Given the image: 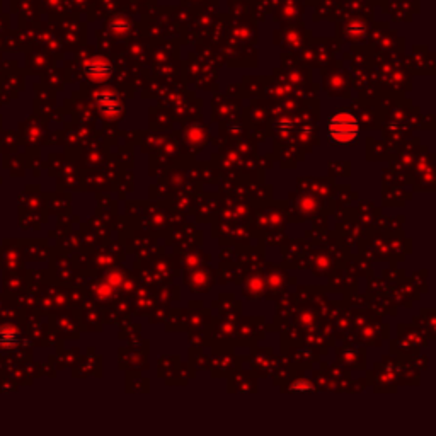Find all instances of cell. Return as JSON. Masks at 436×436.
Returning a JSON list of instances; mask_svg holds the SVG:
<instances>
[{"label": "cell", "mask_w": 436, "mask_h": 436, "mask_svg": "<svg viewBox=\"0 0 436 436\" xmlns=\"http://www.w3.org/2000/svg\"><path fill=\"white\" fill-rule=\"evenodd\" d=\"M327 135L334 143L348 145L355 141L360 135V123L355 114L348 111H339L334 113L327 121Z\"/></svg>", "instance_id": "6da1fadb"}, {"label": "cell", "mask_w": 436, "mask_h": 436, "mask_svg": "<svg viewBox=\"0 0 436 436\" xmlns=\"http://www.w3.org/2000/svg\"><path fill=\"white\" fill-rule=\"evenodd\" d=\"M290 390H293V392H310V390H314V385L310 382H307V380H297V382L292 383Z\"/></svg>", "instance_id": "8992f818"}, {"label": "cell", "mask_w": 436, "mask_h": 436, "mask_svg": "<svg viewBox=\"0 0 436 436\" xmlns=\"http://www.w3.org/2000/svg\"><path fill=\"white\" fill-rule=\"evenodd\" d=\"M94 101H96V106L104 118L109 119H116L119 118L123 113V104L121 99H119V94L116 92L114 89H101L94 94Z\"/></svg>", "instance_id": "7a4b0ae2"}, {"label": "cell", "mask_w": 436, "mask_h": 436, "mask_svg": "<svg viewBox=\"0 0 436 436\" xmlns=\"http://www.w3.org/2000/svg\"><path fill=\"white\" fill-rule=\"evenodd\" d=\"M109 29L116 34V36H123V34L129 33V29H131V21L124 19V17L113 19L109 23Z\"/></svg>", "instance_id": "277c9868"}, {"label": "cell", "mask_w": 436, "mask_h": 436, "mask_svg": "<svg viewBox=\"0 0 436 436\" xmlns=\"http://www.w3.org/2000/svg\"><path fill=\"white\" fill-rule=\"evenodd\" d=\"M348 34L349 36H363L365 34V24L361 23V21H355V23H351L348 26Z\"/></svg>", "instance_id": "5b68a950"}, {"label": "cell", "mask_w": 436, "mask_h": 436, "mask_svg": "<svg viewBox=\"0 0 436 436\" xmlns=\"http://www.w3.org/2000/svg\"><path fill=\"white\" fill-rule=\"evenodd\" d=\"M84 73L87 75L89 80L104 82L111 79V75H113V65H111L109 60L102 57L90 58L84 63Z\"/></svg>", "instance_id": "3957f363"}]
</instances>
